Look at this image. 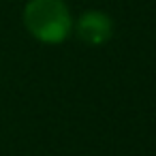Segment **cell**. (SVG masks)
<instances>
[{"instance_id":"2","label":"cell","mask_w":156,"mask_h":156,"mask_svg":"<svg viewBox=\"0 0 156 156\" xmlns=\"http://www.w3.org/2000/svg\"><path fill=\"white\" fill-rule=\"evenodd\" d=\"M113 34V22L103 11H88L77 20V37L88 45H103Z\"/></svg>"},{"instance_id":"1","label":"cell","mask_w":156,"mask_h":156,"mask_svg":"<svg viewBox=\"0 0 156 156\" xmlns=\"http://www.w3.org/2000/svg\"><path fill=\"white\" fill-rule=\"evenodd\" d=\"M24 24L28 32L47 45L66 41L73 30V17L62 0H28L24 9Z\"/></svg>"}]
</instances>
